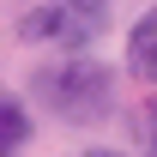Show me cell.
Wrapping results in <instances>:
<instances>
[{"label":"cell","mask_w":157,"mask_h":157,"mask_svg":"<svg viewBox=\"0 0 157 157\" xmlns=\"http://www.w3.org/2000/svg\"><path fill=\"white\" fill-rule=\"evenodd\" d=\"M36 97L60 121H103L115 109V73L103 60L78 55V60H60V67H42L36 73Z\"/></svg>","instance_id":"cell-1"},{"label":"cell","mask_w":157,"mask_h":157,"mask_svg":"<svg viewBox=\"0 0 157 157\" xmlns=\"http://www.w3.org/2000/svg\"><path fill=\"white\" fill-rule=\"evenodd\" d=\"M18 36L24 42H60V48H78V42L91 36V24L78 18V12H67L60 0H42V6H30L18 18Z\"/></svg>","instance_id":"cell-2"},{"label":"cell","mask_w":157,"mask_h":157,"mask_svg":"<svg viewBox=\"0 0 157 157\" xmlns=\"http://www.w3.org/2000/svg\"><path fill=\"white\" fill-rule=\"evenodd\" d=\"M127 73L145 78V85H157V6L127 24Z\"/></svg>","instance_id":"cell-3"},{"label":"cell","mask_w":157,"mask_h":157,"mask_svg":"<svg viewBox=\"0 0 157 157\" xmlns=\"http://www.w3.org/2000/svg\"><path fill=\"white\" fill-rule=\"evenodd\" d=\"M24 139H30V115H24V103L0 97V157H18Z\"/></svg>","instance_id":"cell-4"},{"label":"cell","mask_w":157,"mask_h":157,"mask_svg":"<svg viewBox=\"0 0 157 157\" xmlns=\"http://www.w3.org/2000/svg\"><path fill=\"white\" fill-rule=\"evenodd\" d=\"M60 6H67V12H78V18L91 24V30H97V24L109 18V0H60Z\"/></svg>","instance_id":"cell-5"},{"label":"cell","mask_w":157,"mask_h":157,"mask_svg":"<svg viewBox=\"0 0 157 157\" xmlns=\"http://www.w3.org/2000/svg\"><path fill=\"white\" fill-rule=\"evenodd\" d=\"M145 145H151V157H157V97L145 103Z\"/></svg>","instance_id":"cell-6"},{"label":"cell","mask_w":157,"mask_h":157,"mask_svg":"<svg viewBox=\"0 0 157 157\" xmlns=\"http://www.w3.org/2000/svg\"><path fill=\"white\" fill-rule=\"evenodd\" d=\"M78 157H121V151H103V145H97V151H78Z\"/></svg>","instance_id":"cell-7"}]
</instances>
